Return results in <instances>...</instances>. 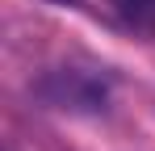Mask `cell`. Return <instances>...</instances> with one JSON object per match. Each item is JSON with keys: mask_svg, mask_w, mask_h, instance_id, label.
Returning a JSON list of instances; mask_svg holds the SVG:
<instances>
[{"mask_svg": "<svg viewBox=\"0 0 155 151\" xmlns=\"http://www.w3.org/2000/svg\"><path fill=\"white\" fill-rule=\"evenodd\" d=\"M38 97L54 109L97 113L109 101V80L97 76V67H54L38 80Z\"/></svg>", "mask_w": 155, "mask_h": 151, "instance_id": "1", "label": "cell"}, {"mask_svg": "<svg viewBox=\"0 0 155 151\" xmlns=\"http://www.w3.org/2000/svg\"><path fill=\"white\" fill-rule=\"evenodd\" d=\"M54 4H80V0H54Z\"/></svg>", "mask_w": 155, "mask_h": 151, "instance_id": "3", "label": "cell"}, {"mask_svg": "<svg viewBox=\"0 0 155 151\" xmlns=\"http://www.w3.org/2000/svg\"><path fill=\"white\" fill-rule=\"evenodd\" d=\"M105 8L126 34L155 46V0H105Z\"/></svg>", "mask_w": 155, "mask_h": 151, "instance_id": "2", "label": "cell"}]
</instances>
